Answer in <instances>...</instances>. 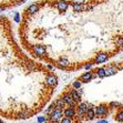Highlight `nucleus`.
Segmentation results:
<instances>
[{"label": "nucleus", "instance_id": "obj_1", "mask_svg": "<svg viewBox=\"0 0 123 123\" xmlns=\"http://www.w3.org/2000/svg\"><path fill=\"white\" fill-rule=\"evenodd\" d=\"M26 0H0V12L20 6Z\"/></svg>", "mask_w": 123, "mask_h": 123}, {"label": "nucleus", "instance_id": "obj_2", "mask_svg": "<svg viewBox=\"0 0 123 123\" xmlns=\"http://www.w3.org/2000/svg\"><path fill=\"white\" fill-rule=\"evenodd\" d=\"M61 99H62V100L66 102V104H68L70 108H73V109H74L75 106H77V102L73 100L71 93H66V94H63V97L61 98Z\"/></svg>", "mask_w": 123, "mask_h": 123}, {"label": "nucleus", "instance_id": "obj_3", "mask_svg": "<svg viewBox=\"0 0 123 123\" xmlns=\"http://www.w3.org/2000/svg\"><path fill=\"white\" fill-rule=\"evenodd\" d=\"M62 115H63V110L55 109L49 114V119H50V121H59L62 117Z\"/></svg>", "mask_w": 123, "mask_h": 123}, {"label": "nucleus", "instance_id": "obj_4", "mask_svg": "<svg viewBox=\"0 0 123 123\" xmlns=\"http://www.w3.org/2000/svg\"><path fill=\"white\" fill-rule=\"evenodd\" d=\"M46 83L48 84L49 86H51V88L55 86H57V83H58L57 77H55L53 73H51V74H48L46 77Z\"/></svg>", "mask_w": 123, "mask_h": 123}, {"label": "nucleus", "instance_id": "obj_5", "mask_svg": "<svg viewBox=\"0 0 123 123\" xmlns=\"http://www.w3.org/2000/svg\"><path fill=\"white\" fill-rule=\"evenodd\" d=\"M95 111V115L98 117H105L108 114V108L105 105H99L94 109Z\"/></svg>", "mask_w": 123, "mask_h": 123}, {"label": "nucleus", "instance_id": "obj_6", "mask_svg": "<svg viewBox=\"0 0 123 123\" xmlns=\"http://www.w3.org/2000/svg\"><path fill=\"white\" fill-rule=\"evenodd\" d=\"M78 108V111H77V114L79 117H83V115L86 113L88 111V105H86V103H80L79 105H77Z\"/></svg>", "mask_w": 123, "mask_h": 123}, {"label": "nucleus", "instance_id": "obj_7", "mask_svg": "<svg viewBox=\"0 0 123 123\" xmlns=\"http://www.w3.org/2000/svg\"><path fill=\"white\" fill-rule=\"evenodd\" d=\"M95 77H97V74L92 73L91 71H88V72H86L84 74L81 75L80 80L82 81V82H89V81H91L92 79H93V78H95Z\"/></svg>", "mask_w": 123, "mask_h": 123}, {"label": "nucleus", "instance_id": "obj_8", "mask_svg": "<svg viewBox=\"0 0 123 123\" xmlns=\"http://www.w3.org/2000/svg\"><path fill=\"white\" fill-rule=\"evenodd\" d=\"M108 60H109V55H106V53L101 52V53H98V55L95 57V62L94 63H104Z\"/></svg>", "mask_w": 123, "mask_h": 123}, {"label": "nucleus", "instance_id": "obj_9", "mask_svg": "<svg viewBox=\"0 0 123 123\" xmlns=\"http://www.w3.org/2000/svg\"><path fill=\"white\" fill-rule=\"evenodd\" d=\"M63 115L64 117H75L77 115V112H75V110L73 109V108H67V109H64L63 110Z\"/></svg>", "mask_w": 123, "mask_h": 123}, {"label": "nucleus", "instance_id": "obj_10", "mask_svg": "<svg viewBox=\"0 0 123 123\" xmlns=\"http://www.w3.org/2000/svg\"><path fill=\"white\" fill-rule=\"evenodd\" d=\"M105 77H111V75H114L117 72V69L115 67H109V68H105Z\"/></svg>", "mask_w": 123, "mask_h": 123}, {"label": "nucleus", "instance_id": "obj_11", "mask_svg": "<svg viewBox=\"0 0 123 123\" xmlns=\"http://www.w3.org/2000/svg\"><path fill=\"white\" fill-rule=\"evenodd\" d=\"M70 93H71L72 98H73V100H74L75 102H81V94L78 92L77 89H72Z\"/></svg>", "mask_w": 123, "mask_h": 123}, {"label": "nucleus", "instance_id": "obj_12", "mask_svg": "<svg viewBox=\"0 0 123 123\" xmlns=\"http://www.w3.org/2000/svg\"><path fill=\"white\" fill-rule=\"evenodd\" d=\"M55 103V109L63 110V109H64V106H66V102H64L62 99H58Z\"/></svg>", "mask_w": 123, "mask_h": 123}, {"label": "nucleus", "instance_id": "obj_13", "mask_svg": "<svg viewBox=\"0 0 123 123\" xmlns=\"http://www.w3.org/2000/svg\"><path fill=\"white\" fill-rule=\"evenodd\" d=\"M86 119L88 120H93L95 117V111L94 109H88V111H86Z\"/></svg>", "mask_w": 123, "mask_h": 123}, {"label": "nucleus", "instance_id": "obj_14", "mask_svg": "<svg viewBox=\"0 0 123 123\" xmlns=\"http://www.w3.org/2000/svg\"><path fill=\"white\" fill-rule=\"evenodd\" d=\"M95 74H97V77H99V78H104L105 77V70L103 68L97 69V70H95Z\"/></svg>", "mask_w": 123, "mask_h": 123}, {"label": "nucleus", "instance_id": "obj_15", "mask_svg": "<svg viewBox=\"0 0 123 123\" xmlns=\"http://www.w3.org/2000/svg\"><path fill=\"white\" fill-rule=\"evenodd\" d=\"M55 103L53 102V103H52V104H51V105L49 106V108H48V109H47L44 112H46L47 114H50V113H51V112L53 111V110H55Z\"/></svg>", "mask_w": 123, "mask_h": 123}, {"label": "nucleus", "instance_id": "obj_16", "mask_svg": "<svg viewBox=\"0 0 123 123\" xmlns=\"http://www.w3.org/2000/svg\"><path fill=\"white\" fill-rule=\"evenodd\" d=\"M115 120L119 121V122H123V111H120L115 115Z\"/></svg>", "mask_w": 123, "mask_h": 123}, {"label": "nucleus", "instance_id": "obj_17", "mask_svg": "<svg viewBox=\"0 0 123 123\" xmlns=\"http://www.w3.org/2000/svg\"><path fill=\"white\" fill-rule=\"evenodd\" d=\"M60 123H72V119H71V117H61V119H60Z\"/></svg>", "mask_w": 123, "mask_h": 123}, {"label": "nucleus", "instance_id": "obj_18", "mask_svg": "<svg viewBox=\"0 0 123 123\" xmlns=\"http://www.w3.org/2000/svg\"><path fill=\"white\" fill-rule=\"evenodd\" d=\"M81 84H82V82H81L80 80H78V81H74V82H73L72 86H73L74 89H80V88H81Z\"/></svg>", "mask_w": 123, "mask_h": 123}, {"label": "nucleus", "instance_id": "obj_19", "mask_svg": "<svg viewBox=\"0 0 123 123\" xmlns=\"http://www.w3.org/2000/svg\"><path fill=\"white\" fill-rule=\"evenodd\" d=\"M117 44L119 47H123V37H119V38H117Z\"/></svg>", "mask_w": 123, "mask_h": 123}, {"label": "nucleus", "instance_id": "obj_20", "mask_svg": "<svg viewBox=\"0 0 123 123\" xmlns=\"http://www.w3.org/2000/svg\"><path fill=\"white\" fill-rule=\"evenodd\" d=\"M110 105L112 106V108H121L122 106V104L121 103H119V102H111V104Z\"/></svg>", "mask_w": 123, "mask_h": 123}, {"label": "nucleus", "instance_id": "obj_21", "mask_svg": "<svg viewBox=\"0 0 123 123\" xmlns=\"http://www.w3.org/2000/svg\"><path fill=\"white\" fill-rule=\"evenodd\" d=\"M92 66H93L92 63H89V64H86V66H84V69H86V70H89V69H91V68H92Z\"/></svg>", "mask_w": 123, "mask_h": 123}, {"label": "nucleus", "instance_id": "obj_22", "mask_svg": "<svg viewBox=\"0 0 123 123\" xmlns=\"http://www.w3.org/2000/svg\"><path fill=\"white\" fill-rule=\"evenodd\" d=\"M98 123H108V121L106 120H100V121H98Z\"/></svg>", "mask_w": 123, "mask_h": 123}, {"label": "nucleus", "instance_id": "obj_23", "mask_svg": "<svg viewBox=\"0 0 123 123\" xmlns=\"http://www.w3.org/2000/svg\"><path fill=\"white\" fill-rule=\"evenodd\" d=\"M51 123H60V122H58V121H51Z\"/></svg>", "mask_w": 123, "mask_h": 123}, {"label": "nucleus", "instance_id": "obj_24", "mask_svg": "<svg viewBox=\"0 0 123 123\" xmlns=\"http://www.w3.org/2000/svg\"><path fill=\"white\" fill-rule=\"evenodd\" d=\"M0 123H5V122H3V121H2V120H0Z\"/></svg>", "mask_w": 123, "mask_h": 123}]
</instances>
